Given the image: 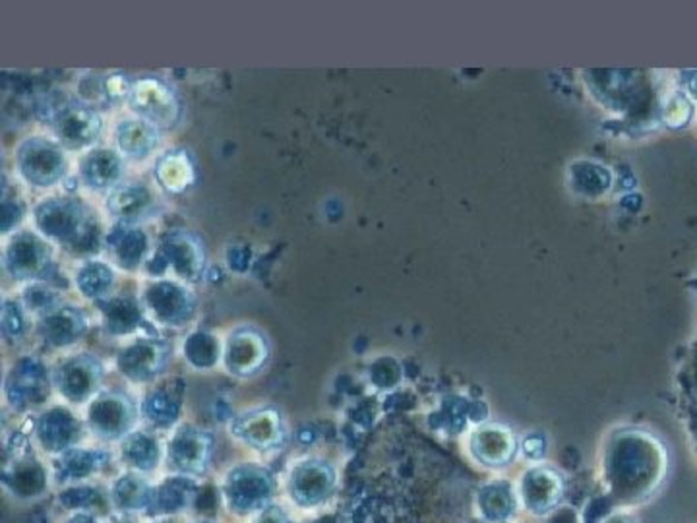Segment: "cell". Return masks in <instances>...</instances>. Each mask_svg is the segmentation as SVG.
Wrapping results in <instances>:
<instances>
[{
  "instance_id": "obj_32",
  "label": "cell",
  "mask_w": 697,
  "mask_h": 523,
  "mask_svg": "<svg viewBox=\"0 0 697 523\" xmlns=\"http://www.w3.org/2000/svg\"><path fill=\"white\" fill-rule=\"evenodd\" d=\"M185 359L196 371H209L223 359L222 344L209 332H194L186 337Z\"/></svg>"
},
{
  "instance_id": "obj_36",
  "label": "cell",
  "mask_w": 697,
  "mask_h": 523,
  "mask_svg": "<svg viewBox=\"0 0 697 523\" xmlns=\"http://www.w3.org/2000/svg\"><path fill=\"white\" fill-rule=\"evenodd\" d=\"M256 523H289V517H287L282 506L269 504L267 509L256 514Z\"/></svg>"
},
{
  "instance_id": "obj_21",
  "label": "cell",
  "mask_w": 697,
  "mask_h": 523,
  "mask_svg": "<svg viewBox=\"0 0 697 523\" xmlns=\"http://www.w3.org/2000/svg\"><path fill=\"white\" fill-rule=\"evenodd\" d=\"M154 177L157 187L161 188L165 195L183 196L198 185L200 169L190 151L185 148H173L157 159Z\"/></svg>"
},
{
  "instance_id": "obj_29",
  "label": "cell",
  "mask_w": 697,
  "mask_h": 523,
  "mask_svg": "<svg viewBox=\"0 0 697 523\" xmlns=\"http://www.w3.org/2000/svg\"><path fill=\"white\" fill-rule=\"evenodd\" d=\"M4 485L18 499H36L47 489V471L33 456H18L4 467Z\"/></svg>"
},
{
  "instance_id": "obj_7",
  "label": "cell",
  "mask_w": 697,
  "mask_h": 523,
  "mask_svg": "<svg viewBox=\"0 0 697 523\" xmlns=\"http://www.w3.org/2000/svg\"><path fill=\"white\" fill-rule=\"evenodd\" d=\"M148 320L165 328H183L198 314V297L185 284L156 279L140 297Z\"/></svg>"
},
{
  "instance_id": "obj_4",
  "label": "cell",
  "mask_w": 697,
  "mask_h": 523,
  "mask_svg": "<svg viewBox=\"0 0 697 523\" xmlns=\"http://www.w3.org/2000/svg\"><path fill=\"white\" fill-rule=\"evenodd\" d=\"M127 103L140 119L159 130H175L185 119V105L178 91L159 76L134 78Z\"/></svg>"
},
{
  "instance_id": "obj_3",
  "label": "cell",
  "mask_w": 697,
  "mask_h": 523,
  "mask_svg": "<svg viewBox=\"0 0 697 523\" xmlns=\"http://www.w3.org/2000/svg\"><path fill=\"white\" fill-rule=\"evenodd\" d=\"M39 117L51 127L52 135L65 150L91 148L104 130V119L99 111L78 98H47L43 105H39Z\"/></svg>"
},
{
  "instance_id": "obj_27",
  "label": "cell",
  "mask_w": 697,
  "mask_h": 523,
  "mask_svg": "<svg viewBox=\"0 0 697 523\" xmlns=\"http://www.w3.org/2000/svg\"><path fill=\"white\" fill-rule=\"evenodd\" d=\"M140 412L151 431H169L183 412V396L171 384L156 386L141 399Z\"/></svg>"
},
{
  "instance_id": "obj_16",
  "label": "cell",
  "mask_w": 697,
  "mask_h": 523,
  "mask_svg": "<svg viewBox=\"0 0 697 523\" xmlns=\"http://www.w3.org/2000/svg\"><path fill=\"white\" fill-rule=\"evenodd\" d=\"M33 434L39 446L52 456L76 448L84 436V423L67 407H51L36 418Z\"/></svg>"
},
{
  "instance_id": "obj_22",
  "label": "cell",
  "mask_w": 697,
  "mask_h": 523,
  "mask_svg": "<svg viewBox=\"0 0 697 523\" xmlns=\"http://www.w3.org/2000/svg\"><path fill=\"white\" fill-rule=\"evenodd\" d=\"M196 494H198L196 478L173 473L151 489V499H149L146 514L156 520L178 516L193 506Z\"/></svg>"
},
{
  "instance_id": "obj_28",
  "label": "cell",
  "mask_w": 697,
  "mask_h": 523,
  "mask_svg": "<svg viewBox=\"0 0 697 523\" xmlns=\"http://www.w3.org/2000/svg\"><path fill=\"white\" fill-rule=\"evenodd\" d=\"M164 456L161 442L157 438L156 431L144 428L128 434L125 441L120 442V460L128 470L136 473H151L159 467Z\"/></svg>"
},
{
  "instance_id": "obj_37",
  "label": "cell",
  "mask_w": 697,
  "mask_h": 523,
  "mask_svg": "<svg viewBox=\"0 0 697 523\" xmlns=\"http://www.w3.org/2000/svg\"><path fill=\"white\" fill-rule=\"evenodd\" d=\"M65 523H101L96 514H88V512H76L75 516L68 517Z\"/></svg>"
},
{
  "instance_id": "obj_25",
  "label": "cell",
  "mask_w": 697,
  "mask_h": 523,
  "mask_svg": "<svg viewBox=\"0 0 697 523\" xmlns=\"http://www.w3.org/2000/svg\"><path fill=\"white\" fill-rule=\"evenodd\" d=\"M115 140L122 157L144 161L159 148L161 130L140 117L125 119L115 128Z\"/></svg>"
},
{
  "instance_id": "obj_34",
  "label": "cell",
  "mask_w": 697,
  "mask_h": 523,
  "mask_svg": "<svg viewBox=\"0 0 697 523\" xmlns=\"http://www.w3.org/2000/svg\"><path fill=\"white\" fill-rule=\"evenodd\" d=\"M22 305L28 313L43 316L52 308L62 305V297L49 282H33L23 287Z\"/></svg>"
},
{
  "instance_id": "obj_30",
  "label": "cell",
  "mask_w": 697,
  "mask_h": 523,
  "mask_svg": "<svg viewBox=\"0 0 697 523\" xmlns=\"http://www.w3.org/2000/svg\"><path fill=\"white\" fill-rule=\"evenodd\" d=\"M151 489L148 478L136 471H128L125 475L112 481L109 499L112 509L125 512V514H136V512H148Z\"/></svg>"
},
{
  "instance_id": "obj_23",
  "label": "cell",
  "mask_w": 697,
  "mask_h": 523,
  "mask_svg": "<svg viewBox=\"0 0 697 523\" xmlns=\"http://www.w3.org/2000/svg\"><path fill=\"white\" fill-rule=\"evenodd\" d=\"M80 180L96 193H111L125 182L127 164L120 151L111 148H94L80 161Z\"/></svg>"
},
{
  "instance_id": "obj_10",
  "label": "cell",
  "mask_w": 697,
  "mask_h": 523,
  "mask_svg": "<svg viewBox=\"0 0 697 523\" xmlns=\"http://www.w3.org/2000/svg\"><path fill=\"white\" fill-rule=\"evenodd\" d=\"M229 433L235 441L243 442L248 448L262 454L285 448L289 441L287 421L282 409L275 405H262L248 412L238 413L230 418Z\"/></svg>"
},
{
  "instance_id": "obj_39",
  "label": "cell",
  "mask_w": 697,
  "mask_h": 523,
  "mask_svg": "<svg viewBox=\"0 0 697 523\" xmlns=\"http://www.w3.org/2000/svg\"><path fill=\"white\" fill-rule=\"evenodd\" d=\"M194 523H209V522H194Z\"/></svg>"
},
{
  "instance_id": "obj_19",
  "label": "cell",
  "mask_w": 697,
  "mask_h": 523,
  "mask_svg": "<svg viewBox=\"0 0 697 523\" xmlns=\"http://www.w3.org/2000/svg\"><path fill=\"white\" fill-rule=\"evenodd\" d=\"M89 318L82 308L75 305H59L39 316L38 334L51 349H67L78 344L88 334Z\"/></svg>"
},
{
  "instance_id": "obj_24",
  "label": "cell",
  "mask_w": 697,
  "mask_h": 523,
  "mask_svg": "<svg viewBox=\"0 0 697 523\" xmlns=\"http://www.w3.org/2000/svg\"><path fill=\"white\" fill-rule=\"evenodd\" d=\"M101 314L105 334L111 337H130L138 334L148 322L140 299L128 295H111L96 303Z\"/></svg>"
},
{
  "instance_id": "obj_18",
  "label": "cell",
  "mask_w": 697,
  "mask_h": 523,
  "mask_svg": "<svg viewBox=\"0 0 697 523\" xmlns=\"http://www.w3.org/2000/svg\"><path fill=\"white\" fill-rule=\"evenodd\" d=\"M105 206L117 224L140 225L159 211V200L154 190L138 180H125L112 188Z\"/></svg>"
},
{
  "instance_id": "obj_38",
  "label": "cell",
  "mask_w": 697,
  "mask_h": 523,
  "mask_svg": "<svg viewBox=\"0 0 697 523\" xmlns=\"http://www.w3.org/2000/svg\"><path fill=\"white\" fill-rule=\"evenodd\" d=\"M154 523H173L171 520H169V517H165V520H156V522Z\"/></svg>"
},
{
  "instance_id": "obj_12",
  "label": "cell",
  "mask_w": 697,
  "mask_h": 523,
  "mask_svg": "<svg viewBox=\"0 0 697 523\" xmlns=\"http://www.w3.org/2000/svg\"><path fill=\"white\" fill-rule=\"evenodd\" d=\"M52 386L70 404L82 405L99 394L104 384L105 365L94 353H78L51 371Z\"/></svg>"
},
{
  "instance_id": "obj_2",
  "label": "cell",
  "mask_w": 697,
  "mask_h": 523,
  "mask_svg": "<svg viewBox=\"0 0 697 523\" xmlns=\"http://www.w3.org/2000/svg\"><path fill=\"white\" fill-rule=\"evenodd\" d=\"M208 258L206 240L193 229L178 227L165 233L144 268L157 279H164L171 269L180 282L200 284L208 272Z\"/></svg>"
},
{
  "instance_id": "obj_1",
  "label": "cell",
  "mask_w": 697,
  "mask_h": 523,
  "mask_svg": "<svg viewBox=\"0 0 697 523\" xmlns=\"http://www.w3.org/2000/svg\"><path fill=\"white\" fill-rule=\"evenodd\" d=\"M33 219L45 239L57 243L72 256L94 258L104 245L96 209L76 196H52L33 209Z\"/></svg>"
},
{
  "instance_id": "obj_14",
  "label": "cell",
  "mask_w": 697,
  "mask_h": 523,
  "mask_svg": "<svg viewBox=\"0 0 697 523\" xmlns=\"http://www.w3.org/2000/svg\"><path fill=\"white\" fill-rule=\"evenodd\" d=\"M173 361V345L164 337H136L117 355L119 373L130 382L148 384L167 373Z\"/></svg>"
},
{
  "instance_id": "obj_6",
  "label": "cell",
  "mask_w": 697,
  "mask_h": 523,
  "mask_svg": "<svg viewBox=\"0 0 697 523\" xmlns=\"http://www.w3.org/2000/svg\"><path fill=\"white\" fill-rule=\"evenodd\" d=\"M223 499L230 512L238 516L258 514L272 504L275 477L272 471L258 464H240L230 467L223 478Z\"/></svg>"
},
{
  "instance_id": "obj_5",
  "label": "cell",
  "mask_w": 697,
  "mask_h": 523,
  "mask_svg": "<svg viewBox=\"0 0 697 523\" xmlns=\"http://www.w3.org/2000/svg\"><path fill=\"white\" fill-rule=\"evenodd\" d=\"M140 417V404L127 392L107 389L89 402L86 426L99 441L122 442L136 431Z\"/></svg>"
},
{
  "instance_id": "obj_8",
  "label": "cell",
  "mask_w": 697,
  "mask_h": 523,
  "mask_svg": "<svg viewBox=\"0 0 697 523\" xmlns=\"http://www.w3.org/2000/svg\"><path fill=\"white\" fill-rule=\"evenodd\" d=\"M272 342L264 329L245 324L233 329L223 344V366L238 381H251L272 361Z\"/></svg>"
},
{
  "instance_id": "obj_9",
  "label": "cell",
  "mask_w": 697,
  "mask_h": 523,
  "mask_svg": "<svg viewBox=\"0 0 697 523\" xmlns=\"http://www.w3.org/2000/svg\"><path fill=\"white\" fill-rule=\"evenodd\" d=\"M2 266L14 282H49L55 272L51 245L38 233L16 231L4 247Z\"/></svg>"
},
{
  "instance_id": "obj_31",
  "label": "cell",
  "mask_w": 697,
  "mask_h": 523,
  "mask_svg": "<svg viewBox=\"0 0 697 523\" xmlns=\"http://www.w3.org/2000/svg\"><path fill=\"white\" fill-rule=\"evenodd\" d=\"M76 287L82 297L94 303L111 297L117 276L111 264L97 258H89L80 264V268L76 269L75 276Z\"/></svg>"
},
{
  "instance_id": "obj_11",
  "label": "cell",
  "mask_w": 697,
  "mask_h": 523,
  "mask_svg": "<svg viewBox=\"0 0 697 523\" xmlns=\"http://www.w3.org/2000/svg\"><path fill=\"white\" fill-rule=\"evenodd\" d=\"M16 167L31 187L49 188L65 179L68 161L59 142L33 136L18 146Z\"/></svg>"
},
{
  "instance_id": "obj_15",
  "label": "cell",
  "mask_w": 697,
  "mask_h": 523,
  "mask_svg": "<svg viewBox=\"0 0 697 523\" xmlns=\"http://www.w3.org/2000/svg\"><path fill=\"white\" fill-rule=\"evenodd\" d=\"M52 373L38 357H22L8 371L4 397L14 412L39 407L51 396Z\"/></svg>"
},
{
  "instance_id": "obj_17",
  "label": "cell",
  "mask_w": 697,
  "mask_h": 523,
  "mask_svg": "<svg viewBox=\"0 0 697 523\" xmlns=\"http://www.w3.org/2000/svg\"><path fill=\"white\" fill-rule=\"evenodd\" d=\"M334 486V471L320 460H303L293 465L287 477L291 501L301 509H314L326 501Z\"/></svg>"
},
{
  "instance_id": "obj_20",
  "label": "cell",
  "mask_w": 697,
  "mask_h": 523,
  "mask_svg": "<svg viewBox=\"0 0 697 523\" xmlns=\"http://www.w3.org/2000/svg\"><path fill=\"white\" fill-rule=\"evenodd\" d=\"M104 245L109 258L125 272H136L148 262L149 237L141 225H112L105 235Z\"/></svg>"
},
{
  "instance_id": "obj_35",
  "label": "cell",
  "mask_w": 697,
  "mask_h": 523,
  "mask_svg": "<svg viewBox=\"0 0 697 523\" xmlns=\"http://www.w3.org/2000/svg\"><path fill=\"white\" fill-rule=\"evenodd\" d=\"M22 204L18 203V200L10 203V196L4 195V200H2V233L7 235V233L12 231L16 225L22 221Z\"/></svg>"
},
{
  "instance_id": "obj_13",
  "label": "cell",
  "mask_w": 697,
  "mask_h": 523,
  "mask_svg": "<svg viewBox=\"0 0 697 523\" xmlns=\"http://www.w3.org/2000/svg\"><path fill=\"white\" fill-rule=\"evenodd\" d=\"M216 454V434L196 425L175 428L167 444V462L178 475L202 477Z\"/></svg>"
},
{
  "instance_id": "obj_26",
  "label": "cell",
  "mask_w": 697,
  "mask_h": 523,
  "mask_svg": "<svg viewBox=\"0 0 697 523\" xmlns=\"http://www.w3.org/2000/svg\"><path fill=\"white\" fill-rule=\"evenodd\" d=\"M107 460H109V454L105 450L76 446V448L68 450L65 454L57 456L52 470H55V477L59 478L60 483L80 485L86 478L94 477L104 470Z\"/></svg>"
},
{
  "instance_id": "obj_33",
  "label": "cell",
  "mask_w": 697,
  "mask_h": 523,
  "mask_svg": "<svg viewBox=\"0 0 697 523\" xmlns=\"http://www.w3.org/2000/svg\"><path fill=\"white\" fill-rule=\"evenodd\" d=\"M28 310L22 305V300H2V314H0V329L8 344H20L28 334Z\"/></svg>"
}]
</instances>
